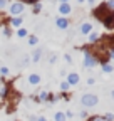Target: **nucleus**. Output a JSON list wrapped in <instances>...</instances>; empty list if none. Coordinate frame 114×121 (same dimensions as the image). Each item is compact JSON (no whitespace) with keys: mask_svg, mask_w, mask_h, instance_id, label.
Returning a JSON list of instances; mask_svg holds the SVG:
<instances>
[{"mask_svg":"<svg viewBox=\"0 0 114 121\" xmlns=\"http://www.w3.org/2000/svg\"><path fill=\"white\" fill-rule=\"evenodd\" d=\"M94 15L104 24V27L114 29V10H109V9L102 4V5H99V7L94 10Z\"/></svg>","mask_w":114,"mask_h":121,"instance_id":"f257e3e1","label":"nucleus"},{"mask_svg":"<svg viewBox=\"0 0 114 121\" xmlns=\"http://www.w3.org/2000/svg\"><path fill=\"white\" fill-rule=\"evenodd\" d=\"M99 64V59L96 56V52L89 47V45H84L82 47V66L87 67V69H92Z\"/></svg>","mask_w":114,"mask_h":121,"instance_id":"f03ea898","label":"nucleus"},{"mask_svg":"<svg viewBox=\"0 0 114 121\" xmlns=\"http://www.w3.org/2000/svg\"><path fill=\"white\" fill-rule=\"evenodd\" d=\"M7 10H8L10 17H22V13L25 10V4H22L20 0H12L7 7Z\"/></svg>","mask_w":114,"mask_h":121,"instance_id":"7ed1b4c3","label":"nucleus"},{"mask_svg":"<svg viewBox=\"0 0 114 121\" xmlns=\"http://www.w3.org/2000/svg\"><path fill=\"white\" fill-rule=\"evenodd\" d=\"M97 103H99V98L94 93H86V94L81 96V104L84 108H92V106H96Z\"/></svg>","mask_w":114,"mask_h":121,"instance_id":"20e7f679","label":"nucleus"},{"mask_svg":"<svg viewBox=\"0 0 114 121\" xmlns=\"http://www.w3.org/2000/svg\"><path fill=\"white\" fill-rule=\"evenodd\" d=\"M55 27L59 29V30H67L69 27H70V20H69V17H55Z\"/></svg>","mask_w":114,"mask_h":121,"instance_id":"39448f33","label":"nucleus"},{"mask_svg":"<svg viewBox=\"0 0 114 121\" xmlns=\"http://www.w3.org/2000/svg\"><path fill=\"white\" fill-rule=\"evenodd\" d=\"M65 81H67L70 86H77L79 81H81V76H79V72H69V74L65 76Z\"/></svg>","mask_w":114,"mask_h":121,"instance_id":"423d86ee","label":"nucleus"},{"mask_svg":"<svg viewBox=\"0 0 114 121\" xmlns=\"http://www.w3.org/2000/svg\"><path fill=\"white\" fill-rule=\"evenodd\" d=\"M59 13H61V17H69L72 13V5L70 4H59Z\"/></svg>","mask_w":114,"mask_h":121,"instance_id":"0eeeda50","label":"nucleus"},{"mask_svg":"<svg viewBox=\"0 0 114 121\" xmlns=\"http://www.w3.org/2000/svg\"><path fill=\"white\" fill-rule=\"evenodd\" d=\"M92 30H94V27H92L91 22H84V24L79 25V34H81V35H89Z\"/></svg>","mask_w":114,"mask_h":121,"instance_id":"6e6552de","label":"nucleus"},{"mask_svg":"<svg viewBox=\"0 0 114 121\" xmlns=\"http://www.w3.org/2000/svg\"><path fill=\"white\" fill-rule=\"evenodd\" d=\"M49 96H50L49 91H39V93L34 96V101H37V103H47Z\"/></svg>","mask_w":114,"mask_h":121,"instance_id":"1a4fd4ad","label":"nucleus"},{"mask_svg":"<svg viewBox=\"0 0 114 121\" xmlns=\"http://www.w3.org/2000/svg\"><path fill=\"white\" fill-rule=\"evenodd\" d=\"M8 94H12L10 93V86L7 82H2V84H0V99H7Z\"/></svg>","mask_w":114,"mask_h":121,"instance_id":"9d476101","label":"nucleus"},{"mask_svg":"<svg viewBox=\"0 0 114 121\" xmlns=\"http://www.w3.org/2000/svg\"><path fill=\"white\" fill-rule=\"evenodd\" d=\"M22 24H24L22 17H10V20H8V27H12V29H20Z\"/></svg>","mask_w":114,"mask_h":121,"instance_id":"9b49d317","label":"nucleus"},{"mask_svg":"<svg viewBox=\"0 0 114 121\" xmlns=\"http://www.w3.org/2000/svg\"><path fill=\"white\" fill-rule=\"evenodd\" d=\"M27 81H28V84H30V86H37V84H40L42 78H40V76H39L37 72H34V74H28Z\"/></svg>","mask_w":114,"mask_h":121,"instance_id":"f8f14e48","label":"nucleus"},{"mask_svg":"<svg viewBox=\"0 0 114 121\" xmlns=\"http://www.w3.org/2000/svg\"><path fill=\"white\" fill-rule=\"evenodd\" d=\"M42 54H44V51H42L40 47H39V49H35V51L32 52V56H30V62H35V64H37L39 60L42 59Z\"/></svg>","mask_w":114,"mask_h":121,"instance_id":"ddd939ff","label":"nucleus"},{"mask_svg":"<svg viewBox=\"0 0 114 121\" xmlns=\"http://www.w3.org/2000/svg\"><path fill=\"white\" fill-rule=\"evenodd\" d=\"M101 69H102L104 74H111V72H114V66L109 62V60H104V62H101Z\"/></svg>","mask_w":114,"mask_h":121,"instance_id":"4468645a","label":"nucleus"},{"mask_svg":"<svg viewBox=\"0 0 114 121\" xmlns=\"http://www.w3.org/2000/svg\"><path fill=\"white\" fill-rule=\"evenodd\" d=\"M87 40H89V44H91V45H96L99 40H101V35H99L97 32H94V30H92V32L87 35Z\"/></svg>","mask_w":114,"mask_h":121,"instance_id":"2eb2a0df","label":"nucleus"},{"mask_svg":"<svg viewBox=\"0 0 114 121\" xmlns=\"http://www.w3.org/2000/svg\"><path fill=\"white\" fill-rule=\"evenodd\" d=\"M15 35H17L19 39H27V37H28V30H27L25 27H20V29H17Z\"/></svg>","mask_w":114,"mask_h":121,"instance_id":"dca6fc26","label":"nucleus"},{"mask_svg":"<svg viewBox=\"0 0 114 121\" xmlns=\"http://www.w3.org/2000/svg\"><path fill=\"white\" fill-rule=\"evenodd\" d=\"M54 121H67L65 113H64V111H57V113H54Z\"/></svg>","mask_w":114,"mask_h":121,"instance_id":"f3484780","label":"nucleus"},{"mask_svg":"<svg viewBox=\"0 0 114 121\" xmlns=\"http://www.w3.org/2000/svg\"><path fill=\"white\" fill-rule=\"evenodd\" d=\"M27 42H28V45H37V44H39V37H37V35H34V34H28Z\"/></svg>","mask_w":114,"mask_h":121,"instance_id":"a211bd4d","label":"nucleus"},{"mask_svg":"<svg viewBox=\"0 0 114 121\" xmlns=\"http://www.w3.org/2000/svg\"><path fill=\"white\" fill-rule=\"evenodd\" d=\"M59 87H61V91H62V93H67V91H69V87H70V84H69V82L64 79V81H61Z\"/></svg>","mask_w":114,"mask_h":121,"instance_id":"6ab92c4d","label":"nucleus"},{"mask_svg":"<svg viewBox=\"0 0 114 121\" xmlns=\"http://www.w3.org/2000/svg\"><path fill=\"white\" fill-rule=\"evenodd\" d=\"M8 74H10V69L7 66H4V64H0V76L5 78V76H8Z\"/></svg>","mask_w":114,"mask_h":121,"instance_id":"aec40b11","label":"nucleus"},{"mask_svg":"<svg viewBox=\"0 0 114 121\" xmlns=\"http://www.w3.org/2000/svg\"><path fill=\"white\" fill-rule=\"evenodd\" d=\"M32 12H34V13H40V12H42V2L34 4V5H32Z\"/></svg>","mask_w":114,"mask_h":121,"instance_id":"412c9836","label":"nucleus"},{"mask_svg":"<svg viewBox=\"0 0 114 121\" xmlns=\"http://www.w3.org/2000/svg\"><path fill=\"white\" fill-rule=\"evenodd\" d=\"M12 2V0H0V12H4V10H7V7H8V4Z\"/></svg>","mask_w":114,"mask_h":121,"instance_id":"4be33fe9","label":"nucleus"},{"mask_svg":"<svg viewBox=\"0 0 114 121\" xmlns=\"http://www.w3.org/2000/svg\"><path fill=\"white\" fill-rule=\"evenodd\" d=\"M2 35H4V37H10V35H12V30H10V27H4V30H2Z\"/></svg>","mask_w":114,"mask_h":121,"instance_id":"5701e85b","label":"nucleus"},{"mask_svg":"<svg viewBox=\"0 0 114 121\" xmlns=\"http://www.w3.org/2000/svg\"><path fill=\"white\" fill-rule=\"evenodd\" d=\"M87 121H106V119H104V116H91Z\"/></svg>","mask_w":114,"mask_h":121,"instance_id":"b1692460","label":"nucleus"},{"mask_svg":"<svg viewBox=\"0 0 114 121\" xmlns=\"http://www.w3.org/2000/svg\"><path fill=\"white\" fill-rule=\"evenodd\" d=\"M104 119L106 121H114V113H106L104 114Z\"/></svg>","mask_w":114,"mask_h":121,"instance_id":"393cba45","label":"nucleus"},{"mask_svg":"<svg viewBox=\"0 0 114 121\" xmlns=\"http://www.w3.org/2000/svg\"><path fill=\"white\" fill-rule=\"evenodd\" d=\"M104 5H106L109 10H114V0H107V2H106Z\"/></svg>","mask_w":114,"mask_h":121,"instance_id":"a878e982","label":"nucleus"},{"mask_svg":"<svg viewBox=\"0 0 114 121\" xmlns=\"http://www.w3.org/2000/svg\"><path fill=\"white\" fill-rule=\"evenodd\" d=\"M64 60L69 62V64H72V56H70V54H64Z\"/></svg>","mask_w":114,"mask_h":121,"instance_id":"bb28decb","label":"nucleus"},{"mask_svg":"<svg viewBox=\"0 0 114 121\" xmlns=\"http://www.w3.org/2000/svg\"><path fill=\"white\" fill-rule=\"evenodd\" d=\"M22 4H28V5H34V4H37V2H40V0H20Z\"/></svg>","mask_w":114,"mask_h":121,"instance_id":"cd10ccee","label":"nucleus"},{"mask_svg":"<svg viewBox=\"0 0 114 121\" xmlns=\"http://www.w3.org/2000/svg\"><path fill=\"white\" fill-rule=\"evenodd\" d=\"M86 2H87L92 9H96V5H97V0H86Z\"/></svg>","mask_w":114,"mask_h":121,"instance_id":"c85d7f7f","label":"nucleus"},{"mask_svg":"<svg viewBox=\"0 0 114 121\" xmlns=\"http://www.w3.org/2000/svg\"><path fill=\"white\" fill-rule=\"evenodd\" d=\"M87 84H89V86H94V84H96V78H89V79H87Z\"/></svg>","mask_w":114,"mask_h":121,"instance_id":"c756f323","label":"nucleus"},{"mask_svg":"<svg viewBox=\"0 0 114 121\" xmlns=\"http://www.w3.org/2000/svg\"><path fill=\"white\" fill-rule=\"evenodd\" d=\"M65 118L72 119V118H74V113H72V111H65Z\"/></svg>","mask_w":114,"mask_h":121,"instance_id":"7c9ffc66","label":"nucleus"},{"mask_svg":"<svg viewBox=\"0 0 114 121\" xmlns=\"http://www.w3.org/2000/svg\"><path fill=\"white\" fill-rule=\"evenodd\" d=\"M28 121H37V114H28Z\"/></svg>","mask_w":114,"mask_h":121,"instance_id":"2f4dec72","label":"nucleus"},{"mask_svg":"<svg viewBox=\"0 0 114 121\" xmlns=\"http://www.w3.org/2000/svg\"><path fill=\"white\" fill-rule=\"evenodd\" d=\"M81 118H84V119H87L89 116H87V111H81Z\"/></svg>","mask_w":114,"mask_h":121,"instance_id":"473e14b6","label":"nucleus"},{"mask_svg":"<svg viewBox=\"0 0 114 121\" xmlns=\"http://www.w3.org/2000/svg\"><path fill=\"white\" fill-rule=\"evenodd\" d=\"M55 60H57V56H54V54H52V56L49 57V62H55Z\"/></svg>","mask_w":114,"mask_h":121,"instance_id":"72a5a7b5","label":"nucleus"},{"mask_svg":"<svg viewBox=\"0 0 114 121\" xmlns=\"http://www.w3.org/2000/svg\"><path fill=\"white\" fill-rule=\"evenodd\" d=\"M37 121H47L45 116H37Z\"/></svg>","mask_w":114,"mask_h":121,"instance_id":"f704fd0d","label":"nucleus"},{"mask_svg":"<svg viewBox=\"0 0 114 121\" xmlns=\"http://www.w3.org/2000/svg\"><path fill=\"white\" fill-rule=\"evenodd\" d=\"M59 4H70V0H59Z\"/></svg>","mask_w":114,"mask_h":121,"instance_id":"c9c22d12","label":"nucleus"},{"mask_svg":"<svg viewBox=\"0 0 114 121\" xmlns=\"http://www.w3.org/2000/svg\"><path fill=\"white\" fill-rule=\"evenodd\" d=\"M77 4H79V5H82V4H86V0H77Z\"/></svg>","mask_w":114,"mask_h":121,"instance_id":"e433bc0d","label":"nucleus"},{"mask_svg":"<svg viewBox=\"0 0 114 121\" xmlns=\"http://www.w3.org/2000/svg\"><path fill=\"white\" fill-rule=\"evenodd\" d=\"M111 96H112V98H114V89H112V91H111Z\"/></svg>","mask_w":114,"mask_h":121,"instance_id":"4c0bfd02","label":"nucleus"}]
</instances>
